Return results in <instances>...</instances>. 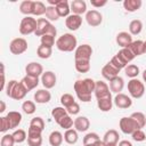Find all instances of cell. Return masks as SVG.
Returning <instances> with one entry per match:
<instances>
[{
	"instance_id": "5bb4252c",
	"label": "cell",
	"mask_w": 146,
	"mask_h": 146,
	"mask_svg": "<svg viewBox=\"0 0 146 146\" xmlns=\"http://www.w3.org/2000/svg\"><path fill=\"white\" fill-rule=\"evenodd\" d=\"M65 25L70 31H76L82 25V17L80 15L71 14L68 17L65 18Z\"/></svg>"
},
{
	"instance_id": "484cf974",
	"label": "cell",
	"mask_w": 146,
	"mask_h": 146,
	"mask_svg": "<svg viewBox=\"0 0 146 146\" xmlns=\"http://www.w3.org/2000/svg\"><path fill=\"white\" fill-rule=\"evenodd\" d=\"M22 84L25 87V89L27 91H31L33 89H35L39 84V78L35 76H31V75H25L22 80H21Z\"/></svg>"
},
{
	"instance_id": "6da1fadb",
	"label": "cell",
	"mask_w": 146,
	"mask_h": 146,
	"mask_svg": "<svg viewBox=\"0 0 146 146\" xmlns=\"http://www.w3.org/2000/svg\"><path fill=\"white\" fill-rule=\"evenodd\" d=\"M95 86H96V81L90 78L83 80H76L74 82V91L76 97L83 103L90 102L91 94L95 91Z\"/></svg>"
},
{
	"instance_id": "2e32d148",
	"label": "cell",
	"mask_w": 146,
	"mask_h": 146,
	"mask_svg": "<svg viewBox=\"0 0 146 146\" xmlns=\"http://www.w3.org/2000/svg\"><path fill=\"white\" fill-rule=\"evenodd\" d=\"M25 72H26V75L39 78V76H41L43 74V67H42V65L40 63L31 62L25 66Z\"/></svg>"
},
{
	"instance_id": "cb8c5ba5",
	"label": "cell",
	"mask_w": 146,
	"mask_h": 146,
	"mask_svg": "<svg viewBox=\"0 0 146 146\" xmlns=\"http://www.w3.org/2000/svg\"><path fill=\"white\" fill-rule=\"evenodd\" d=\"M6 117L10 124V129H16L19 125V123L22 122V114L16 111H10L6 115Z\"/></svg>"
},
{
	"instance_id": "681fc988",
	"label": "cell",
	"mask_w": 146,
	"mask_h": 146,
	"mask_svg": "<svg viewBox=\"0 0 146 146\" xmlns=\"http://www.w3.org/2000/svg\"><path fill=\"white\" fill-rule=\"evenodd\" d=\"M15 145V139L13 137V135L10 133H6L1 137V141H0V146H14Z\"/></svg>"
},
{
	"instance_id": "db71d44e",
	"label": "cell",
	"mask_w": 146,
	"mask_h": 146,
	"mask_svg": "<svg viewBox=\"0 0 146 146\" xmlns=\"http://www.w3.org/2000/svg\"><path fill=\"white\" fill-rule=\"evenodd\" d=\"M90 3H91V6H94L95 8H100V7H104L106 3H107V1L106 0H90Z\"/></svg>"
},
{
	"instance_id": "11a10c76",
	"label": "cell",
	"mask_w": 146,
	"mask_h": 146,
	"mask_svg": "<svg viewBox=\"0 0 146 146\" xmlns=\"http://www.w3.org/2000/svg\"><path fill=\"white\" fill-rule=\"evenodd\" d=\"M6 79H5V65L1 63V89H6Z\"/></svg>"
},
{
	"instance_id": "f5cc1de1",
	"label": "cell",
	"mask_w": 146,
	"mask_h": 146,
	"mask_svg": "<svg viewBox=\"0 0 146 146\" xmlns=\"http://www.w3.org/2000/svg\"><path fill=\"white\" fill-rule=\"evenodd\" d=\"M66 111H67V113H68L70 115H76V114H79V112H80V105L75 102L73 105H71L70 107H67Z\"/></svg>"
},
{
	"instance_id": "c3c4849f",
	"label": "cell",
	"mask_w": 146,
	"mask_h": 146,
	"mask_svg": "<svg viewBox=\"0 0 146 146\" xmlns=\"http://www.w3.org/2000/svg\"><path fill=\"white\" fill-rule=\"evenodd\" d=\"M98 140H100L98 133H96V132H88L83 137V146L84 145H89V144H94V143H96Z\"/></svg>"
},
{
	"instance_id": "603a6c76",
	"label": "cell",
	"mask_w": 146,
	"mask_h": 146,
	"mask_svg": "<svg viewBox=\"0 0 146 146\" xmlns=\"http://www.w3.org/2000/svg\"><path fill=\"white\" fill-rule=\"evenodd\" d=\"M51 26V22H49L47 18H38V25H36V31L35 35L36 36H42L47 33L49 27Z\"/></svg>"
},
{
	"instance_id": "f6af8a7d",
	"label": "cell",
	"mask_w": 146,
	"mask_h": 146,
	"mask_svg": "<svg viewBox=\"0 0 146 146\" xmlns=\"http://www.w3.org/2000/svg\"><path fill=\"white\" fill-rule=\"evenodd\" d=\"M47 6L41 1H34V9H33V16H41L46 14Z\"/></svg>"
},
{
	"instance_id": "9f6ffc18",
	"label": "cell",
	"mask_w": 146,
	"mask_h": 146,
	"mask_svg": "<svg viewBox=\"0 0 146 146\" xmlns=\"http://www.w3.org/2000/svg\"><path fill=\"white\" fill-rule=\"evenodd\" d=\"M84 146H106V145H105V143L103 140H98V141H96L94 144H89V145H84Z\"/></svg>"
},
{
	"instance_id": "e575fe53",
	"label": "cell",
	"mask_w": 146,
	"mask_h": 146,
	"mask_svg": "<svg viewBox=\"0 0 146 146\" xmlns=\"http://www.w3.org/2000/svg\"><path fill=\"white\" fill-rule=\"evenodd\" d=\"M67 111L65 107H62V106H57V107H54L52 111H51V116L54 117L55 122L58 123L59 120H62L65 115H67Z\"/></svg>"
},
{
	"instance_id": "74e56055",
	"label": "cell",
	"mask_w": 146,
	"mask_h": 146,
	"mask_svg": "<svg viewBox=\"0 0 146 146\" xmlns=\"http://www.w3.org/2000/svg\"><path fill=\"white\" fill-rule=\"evenodd\" d=\"M130 116L133 119V121L136 122V124L138 125L139 129H143L146 125V116H145L144 113H141V112H135Z\"/></svg>"
},
{
	"instance_id": "8fae6325",
	"label": "cell",
	"mask_w": 146,
	"mask_h": 146,
	"mask_svg": "<svg viewBox=\"0 0 146 146\" xmlns=\"http://www.w3.org/2000/svg\"><path fill=\"white\" fill-rule=\"evenodd\" d=\"M95 96L97 99L100 98H105V97H110L111 95V90H110V86L104 82V81H96V86H95V91H94Z\"/></svg>"
},
{
	"instance_id": "7bdbcfd3",
	"label": "cell",
	"mask_w": 146,
	"mask_h": 146,
	"mask_svg": "<svg viewBox=\"0 0 146 146\" xmlns=\"http://www.w3.org/2000/svg\"><path fill=\"white\" fill-rule=\"evenodd\" d=\"M22 110L25 114L27 115H31L33 114L35 111H36V106H35V103L32 102V100H25L23 104H22Z\"/></svg>"
},
{
	"instance_id": "4fadbf2b",
	"label": "cell",
	"mask_w": 146,
	"mask_h": 146,
	"mask_svg": "<svg viewBox=\"0 0 146 146\" xmlns=\"http://www.w3.org/2000/svg\"><path fill=\"white\" fill-rule=\"evenodd\" d=\"M57 76L52 71H46L41 75V83L44 87V89H51L56 86Z\"/></svg>"
},
{
	"instance_id": "5b68a950",
	"label": "cell",
	"mask_w": 146,
	"mask_h": 146,
	"mask_svg": "<svg viewBox=\"0 0 146 146\" xmlns=\"http://www.w3.org/2000/svg\"><path fill=\"white\" fill-rule=\"evenodd\" d=\"M38 25V19H35L32 16H25L22 18L19 24V33L22 35H29L32 33H35Z\"/></svg>"
},
{
	"instance_id": "1f68e13d",
	"label": "cell",
	"mask_w": 146,
	"mask_h": 146,
	"mask_svg": "<svg viewBox=\"0 0 146 146\" xmlns=\"http://www.w3.org/2000/svg\"><path fill=\"white\" fill-rule=\"evenodd\" d=\"M48 140H49V144H50L51 146H60L62 143H63V140H64V136L62 135L60 131L55 130V131H52V132L49 135Z\"/></svg>"
},
{
	"instance_id": "6f0895ef",
	"label": "cell",
	"mask_w": 146,
	"mask_h": 146,
	"mask_svg": "<svg viewBox=\"0 0 146 146\" xmlns=\"http://www.w3.org/2000/svg\"><path fill=\"white\" fill-rule=\"evenodd\" d=\"M117 146H132V144H131V141H129V140H121Z\"/></svg>"
},
{
	"instance_id": "d6a6232c",
	"label": "cell",
	"mask_w": 146,
	"mask_h": 146,
	"mask_svg": "<svg viewBox=\"0 0 146 146\" xmlns=\"http://www.w3.org/2000/svg\"><path fill=\"white\" fill-rule=\"evenodd\" d=\"M143 30V22L140 19H133L129 24V33L131 35H138Z\"/></svg>"
},
{
	"instance_id": "d4e9b609",
	"label": "cell",
	"mask_w": 146,
	"mask_h": 146,
	"mask_svg": "<svg viewBox=\"0 0 146 146\" xmlns=\"http://www.w3.org/2000/svg\"><path fill=\"white\" fill-rule=\"evenodd\" d=\"M56 10L59 15V17H68L71 13V7L67 0H59L56 5Z\"/></svg>"
},
{
	"instance_id": "bcb514c9",
	"label": "cell",
	"mask_w": 146,
	"mask_h": 146,
	"mask_svg": "<svg viewBox=\"0 0 146 146\" xmlns=\"http://www.w3.org/2000/svg\"><path fill=\"white\" fill-rule=\"evenodd\" d=\"M40 42L42 46H46V47H50L52 48L54 44H56V41H55V36L54 35H50V34H44L40 38Z\"/></svg>"
},
{
	"instance_id": "30bf717a",
	"label": "cell",
	"mask_w": 146,
	"mask_h": 146,
	"mask_svg": "<svg viewBox=\"0 0 146 146\" xmlns=\"http://www.w3.org/2000/svg\"><path fill=\"white\" fill-rule=\"evenodd\" d=\"M86 21H87L88 25H90L92 27H96V26H99L102 24L103 15L96 9H90L86 13Z\"/></svg>"
},
{
	"instance_id": "7c38bea8",
	"label": "cell",
	"mask_w": 146,
	"mask_h": 146,
	"mask_svg": "<svg viewBox=\"0 0 146 146\" xmlns=\"http://www.w3.org/2000/svg\"><path fill=\"white\" fill-rule=\"evenodd\" d=\"M113 103H114V105H115L117 108H122V110L129 108V107L132 105L131 98H130L128 95L122 94V92L115 95V97H114V99H113Z\"/></svg>"
},
{
	"instance_id": "91938a15",
	"label": "cell",
	"mask_w": 146,
	"mask_h": 146,
	"mask_svg": "<svg viewBox=\"0 0 146 146\" xmlns=\"http://www.w3.org/2000/svg\"><path fill=\"white\" fill-rule=\"evenodd\" d=\"M143 80H144V82H146V70L143 72Z\"/></svg>"
},
{
	"instance_id": "277c9868",
	"label": "cell",
	"mask_w": 146,
	"mask_h": 146,
	"mask_svg": "<svg viewBox=\"0 0 146 146\" xmlns=\"http://www.w3.org/2000/svg\"><path fill=\"white\" fill-rule=\"evenodd\" d=\"M27 92L29 91L25 89L22 82H18L16 80H10L6 86V95L15 100H22Z\"/></svg>"
},
{
	"instance_id": "f907efd6",
	"label": "cell",
	"mask_w": 146,
	"mask_h": 146,
	"mask_svg": "<svg viewBox=\"0 0 146 146\" xmlns=\"http://www.w3.org/2000/svg\"><path fill=\"white\" fill-rule=\"evenodd\" d=\"M131 137H132V139L135 141H138V143L144 141L146 139V135H145V132L141 129H137L136 131H133L132 135H131Z\"/></svg>"
},
{
	"instance_id": "94428289",
	"label": "cell",
	"mask_w": 146,
	"mask_h": 146,
	"mask_svg": "<svg viewBox=\"0 0 146 146\" xmlns=\"http://www.w3.org/2000/svg\"><path fill=\"white\" fill-rule=\"evenodd\" d=\"M144 54H146V40L144 41Z\"/></svg>"
},
{
	"instance_id": "d590c367",
	"label": "cell",
	"mask_w": 146,
	"mask_h": 146,
	"mask_svg": "<svg viewBox=\"0 0 146 146\" xmlns=\"http://www.w3.org/2000/svg\"><path fill=\"white\" fill-rule=\"evenodd\" d=\"M27 145L29 146H41L42 145L41 133H27Z\"/></svg>"
},
{
	"instance_id": "f546056e",
	"label": "cell",
	"mask_w": 146,
	"mask_h": 146,
	"mask_svg": "<svg viewBox=\"0 0 146 146\" xmlns=\"http://www.w3.org/2000/svg\"><path fill=\"white\" fill-rule=\"evenodd\" d=\"M141 5H143L141 0H124L123 1V8L129 13L137 11L138 9H140Z\"/></svg>"
},
{
	"instance_id": "7dc6e473",
	"label": "cell",
	"mask_w": 146,
	"mask_h": 146,
	"mask_svg": "<svg viewBox=\"0 0 146 146\" xmlns=\"http://www.w3.org/2000/svg\"><path fill=\"white\" fill-rule=\"evenodd\" d=\"M60 103H62L63 107L67 108V107H70L71 105H73L75 103V99L71 94H64L60 97Z\"/></svg>"
},
{
	"instance_id": "ee69618b",
	"label": "cell",
	"mask_w": 146,
	"mask_h": 146,
	"mask_svg": "<svg viewBox=\"0 0 146 146\" xmlns=\"http://www.w3.org/2000/svg\"><path fill=\"white\" fill-rule=\"evenodd\" d=\"M11 135H13V137H14V139H15V143H17V144L24 143V141L27 139V133H26V131L23 130V129H17V130H15Z\"/></svg>"
},
{
	"instance_id": "44dd1931",
	"label": "cell",
	"mask_w": 146,
	"mask_h": 146,
	"mask_svg": "<svg viewBox=\"0 0 146 146\" xmlns=\"http://www.w3.org/2000/svg\"><path fill=\"white\" fill-rule=\"evenodd\" d=\"M90 127V121L87 116H78L74 120V129L78 132H84L89 129Z\"/></svg>"
},
{
	"instance_id": "ba28073f",
	"label": "cell",
	"mask_w": 146,
	"mask_h": 146,
	"mask_svg": "<svg viewBox=\"0 0 146 146\" xmlns=\"http://www.w3.org/2000/svg\"><path fill=\"white\" fill-rule=\"evenodd\" d=\"M92 55V48L91 46L83 43L76 47L74 50V60H90Z\"/></svg>"
},
{
	"instance_id": "4316f807",
	"label": "cell",
	"mask_w": 146,
	"mask_h": 146,
	"mask_svg": "<svg viewBox=\"0 0 146 146\" xmlns=\"http://www.w3.org/2000/svg\"><path fill=\"white\" fill-rule=\"evenodd\" d=\"M124 88V80L121 76H116L110 81V90L114 94H120Z\"/></svg>"
},
{
	"instance_id": "9a60e30c",
	"label": "cell",
	"mask_w": 146,
	"mask_h": 146,
	"mask_svg": "<svg viewBox=\"0 0 146 146\" xmlns=\"http://www.w3.org/2000/svg\"><path fill=\"white\" fill-rule=\"evenodd\" d=\"M44 129V121L40 116H35L31 120L27 133H42Z\"/></svg>"
},
{
	"instance_id": "ffe728a7",
	"label": "cell",
	"mask_w": 146,
	"mask_h": 146,
	"mask_svg": "<svg viewBox=\"0 0 146 146\" xmlns=\"http://www.w3.org/2000/svg\"><path fill=\"white\" fill-rule=\"evenodd\" d=\"M115 40H116V43L121 48H128L132 43V36H131V34L128 33V32H124V31L117 33Z\"/></svg>"
},
{
	"instance_id": "83f0119b",
	"label": "cell",
	"mask_w": 146,
	"mask_h": 146,
	"mask_svg": "<svg viewBox=\"0 0 146 146\" xmlns=\"http://www.w3.org/2000/svg\"><path fill=\"white\" fill-rule=\"evenodd\" d=\"M33 9H34V1L24 0L19 3V11L25 16L33 15Z\"/></svg>"
},
{
	"instance_id": "7402d4cb",
	"label": "cell",
	"mask_w": 146,
	"mask_h": 146,
	"mask_svg": "<svg viewBox=\"0 0 146 146\" xmlns=\"http://www.w3.org/2000/svg\"><path fill=\"white\" fill-rule=\"evenodd\" d=\"M119 138H120L119 132L114 129H110L105 132L103 137V141L105 143V145H117Z\"/></svg>"
},
{
	"instance_id": "3957f363",
	"label": "cell",
	"mask_w": 146,
	"mask_h": 146,
	"mask_svg": "<svg viewBox=\"0 0 146 146\" xmlns=\"http://www.w3.org/2000/svg\"><path fill=\"white\" fill-rule=\"evenodd\" d=\"M135 58V55L129 50V48H122L121 50H119V52L110 60V63L116 67L117 70H122L125 68V66Z\"/></svg>"
},
{
	"instance_id": "60d3db41",
	"label": "cell",
	"mask_w": 146,
	"mask_h": 146,
	"mask_svg": "<svg viewBox=\"0 0 146 146\" xmlns=\"http://www.w3.org/2000/svg\"><path fill=\"white\" fill-rule=\"evenodd\" d=\"M139 72H140V71H139V67H138L137 65H135V64H129V65H127L125 68H124L125 75H127L128 78H130V79H136V78L138 76Z\"/></svg>"
},
{
	"instance_id": "6125c7cd",
	"label": "cell",
	"mask_w": 146,
	"mask_h": 146,
	"mask_svg": "<svg viewBox=\"0 0 146 146\" xmlns=\"http://www.w3.org/2000/svg\"><path fill=\"white\" fill-rule=\"evenodd\" d=\"M106 146H117V145H106Z\"/></svg>"
},
{
	"instance_id": "4dcf8cb0",
	"label": "cell",
	"mask_w": 146,
	"mask_h": 146,
	"mask_svg": "<svg viewBox=\"0 0 146 146\" xmlns=\"http://www.w3.org/2000/svg\"><path fill=\"white\" fill-rule=\"evenodd\" d=\"M128 48H129V50L135 55V57L140 56V55L144 54V41H141V40L132 41V43H131Z\"/></svg>"
},
{
	"instance_id": "52a82bcc",
	"label": "cell",
	"mask_w": 146,
	"mask_h": 146,
	"mask_svg": "<svg viewBox=\"0 0 146 146\" xmlns=\"http://www.w3.org/2000/svg\"><path fill=\"white\" fill-rule=\"evenodd\" d=\"M9 50L13 55H22L27 50V41L24 38H15L9 43Z\"/></svg>"
},
{
	"instance_id": "8992f818",
	"label": "cell",
	"mask_w": 146,
	"mask_h": 146,
	"mask_svg": "<svg viewBox=\"0 0 146 146\" xmlns=\"http://www.w3.org/2000/svg\"><path fill=\"white\" fill-rule=\"evenodd\" d=\"M128 91H129V95L132 98L139 99L145 94V86L137 78L136 79H130V81L128 82Z\"/></svg>"
},
{
	"instance_id": "680465c9",
	"label": "cell",
	"mask_w": 146,
	"mask_h": 146,
	"mask_svg": "<svg viewBox=\"0 0 146 146\" xmlns=\"http://www.w3.org/2000/svg\"><path fill=\"white\" fill-rule=\"evenodd\" d=\"M5 111H6V104L3 100H1L0 102V113H3Z\"/></svg>"
},
{
	"instance_id": "d6986e66",
	"label": "cell",
	"mask_w": 146,
	"mask_h": 146,
	"mask_svg": "<svg viewBox=\"0 0 146 146\" xmlns=\"http://www.w3.org/2000/svg\"><path fill=\"white\" fill-rule=\"evenodd\" d=\"M71 7V11L74 14V15H82V14H86L88 10H87V3L84 0H73L70 5Z\"/></svg>"
},
{
	"instance_id": "7a4b0ae2",
	"label": "cell",
	"mask_w": 146,
	"mask_h": 146,
	"mask_svg": "<svg viewBox=\"0 0 146 146\" xmlns=\"http://www.w3.org/2000/svg\"><path fill=\"white\" fill-rule=\"evenodd\" d=\"M56 47L63 52H71L76 49L78 40L72 33H64L56 40Z\"/></svg>"
},
{
	"instance_id": "ac0fdd59",
	"label": "cell",
	"mask_w": 146,
	"mask_h": 146,
	"mask_svg": "<svg viewBox=\"0 0 146 146\" xmlns=\"http://www.w3.org/2000/svg\"><path fill=\"white\" fill-rule=\"evenodd\" d=\"M51 99V94L48 89H39L34 92V102L36 104H47Z\"/></svg>"
},
{
	"instance_id": "f35d334b",
	"label": "cell",
	"mask_w": 146,
	"mask_h": 146,
	"mask_svg": "<svg viewBox=\"0 0 146 146\" xmlns=\"http://www.w3.org/2000/svg\"><path fill=\"white\" fill-rule=\"evenodd\" d=\"M52 54V48L50 47H46V46H42L40 44L36 49V55L38 57L42 58V59H48Z\"/></svg>"
},
{
	"instance_id": "f1b7e54d",
	"label": "cell",
	"mask_w": 146,
	"mask_h": 146,
	"mask_svg": "<svg viewBox=\"0 0 146 146\" xmlns=\"http://www.w3.org/2000/svg\"><path fill=\"white\" fill-rule=\"evenodd\" d=\"M97 106H98V108H99L102 112H108V111H111L112 107H113V99H112V96L97 99Z\"/></svg>"
},
{
	"instance_id": "816d5d0a",
	"label": "cell",
	"mask_w": 146,
	"mask_h": 146,
	"mask_svg": "<svg viewBox=\"0 0 146 146\" xmlns=\"http://www.w3.org/2000/svg\"><path fill=\"white\" fill-rule=\"evenodd\" d=\"M9 129H10V124H9L7 117L6 116H1L0 117V131L1 132H6Z\"/></svg>"
},
{
	"instance_id": "9c48e42d",
	"label": "cell",
	"mask_w": 146,
	"mask_h": 146,
	"mask_svg": "<svg viewBox=\"0 0 146 146\" xmlns=\"http://www.w3.org/2000/svg\"><path fill=\"white\" fill-rule=\"evenodd\" d=\"M119 127L121 129V131L125 135H132L133 131H136L138 128V125L136 124V122L133 121V119L131 116H124L121 117L120 122H119Z\"/></svg>"
},
{
	"instance_id": "b9f144b4",
	"label": "cell",
	"mask_w": 146,
	"mask_h": 146,
	"mask_svg": "<svg viewBox=\"0 0 146 146\" xmlns=\"http://www.w3.org/2000/svg\"><path fill=\"white\" fill-rule=\"evenodd\" d=\"M57 124H58L60 128H63V129H65V130H68V129H72V127L74 125V121H73V119L71 117V115L67 114V115H65L62 120H59Z\"/></svg>"
},
{
	"instance_id": "ab89813d",
	"label": "cell",
	"mask_w": 146,
	"mask_h": 146,
	"mask_svg": "<svg viewBox=\"0 0 146 146\" xmlns=\"http://www.w3.org/2000/svg\"><path fill=\"white\" fill-rule=\"evenodd\" d=\"M44 15H46V18L49 22H56V21L59 19V15L56 10V7H54V6H47Z\"/></svg>"
},
{
	"instance_id": "e0dca14e",
	"label": "cell",
	"mask_w": 146,
	"mask_h": 146,
	"mask_svg": "<svg viewBox=\"0 0 146 146\" xmlns=\"http://www.w3.org/2000/svg\"><path fill=\"white\" fill-rule=\"evenodd\" d=\"M119 72H120V70H117L116 67H114L110 62H108L107 64H105V65L103 66V68H102V75H103V78L106 79L107 81H111V80H113L114 78L119 76Z\"/></svg>"
},
{
	"instance_id": "8d00e7d4",
	"label": "cell",
	"mask_w": 146,
	"mask_h": 146,
	"mask_svg": "<svg viewBox=\"0 0 146 146\" xmlns=\"http://www.w3.org/2000/svg\"><path fill=\"white\" fill-rule=\"evenodd\" d=\"M74 66L79 73H87L90 71V60H74Z\"/></svg>"
},
{
	"instance_id": "836d02e7",
	"label": "cell",
	"mask_w": 146,
	"mask_h": 146,
	"mask_svg": "<svg viewBox=\"0 0 146 146\" xmlns=\"http://www.w3.org/2000/svg\"><path fill=\"white\" fill-rule=\"evenodd\" d=\"M78 139H79V136H78V131L75 129H68V130L65 131V133H64V140L67 144L73 145V144H75L78 141Z\"/></svg>"
}]
</instances>
